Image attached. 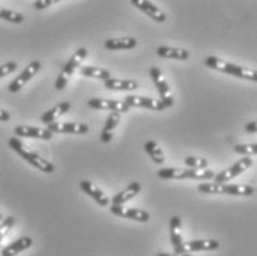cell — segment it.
Here are the masks:
<instances>
[{
	"mask_svg": "<svg viewBox=\"0 0 257 256\" xmlns=\"http://www.w3.org/2000/svg\"><path fill=\"white\" fill-rule=\"evenodd\" d=\"M87 53H89V52H87L86 48H78L77 51L73 53V56H71V58L68 59V62L64 65V68L61 70L59 76H58L56 81H55V89H56V91H62V89L67 86L68 80L73 77L76 68L83 62V59L87 56Z\"/></svg>",
	"mask_w": 257,
	"mask_h": 256,
	"instance_id": "4",
	"label": "cell"
},
{
	"mask_svg": "<svg viewBox=\"0 0 257 256\" xmlns=\"http://www.w3.org/2000/svg\"><path fill=\"white\" fill-rule=\"evenodd\" d=\"M53 3H55L53 0H37V2H34V8L36 9H45L48 6H52Z\"/></svg>",
	"mask_w": 257,
	"mask_h": 256,
	"instance_id": "30",
	"label": "cell"
},
{
	"mask_svg": "<svg viewBox=\"0 0 257 256\" xmlns=\"http://www.w3.org/2000/svg\"><path fill=\"white\" fill-rule=\"evenodd\" d=\"M87 107L93 110H109L111 113L124 114L130 111V107L124 101H115V100H101V98H92L87 101Z\"/></svg>",
	"mask_w": 257,
	"mask_h": 256,
	"instance_id": "8",
	"label": "cell"
},
{
	"mask_svg": "<svg viewBox=\"0 0 257 256\" xmlns=\"http://www.w3.org/2000/svg\"><path fill=\"white\" fill-rule=\"evenodd\" d=\"M9 120H11V113L0 108V122H9Z\"/></svg>",
	"mask_w": 257,
	"mask_h": 256,
	"instance_id": "31",
	"label": "cell"
},
{
	"mask_svg": "<svg viewBox=\"0 0 257 256\" xmlns=\"http://www.w3.org/2000/svg\"><path fill=\"white\" fill-rule=\"evenodd\" d=\"M0 20L9 21V23H14V24H21L24 21V15L20 14V12H15V11L0 8Z\"/></svg>",
	"mask_w": 257,
	"mask_h": 256,
	"instance_id": "27",
	"label": "cell"
},
{
	"mask_svg": "<svg viewBox=\"0 0 257 256\" xmlns=\"http://www.w3.org/2000/svg\"><path fill=\"white\" fill-rule=\"evenodd\" d=\"M245 130H247L248 133H256V130H257V123H256V122H250V123H247V126H245Z\"/></svg>",
	"mask_w": 257,
	"mask_h": 256,
	"instance_id": "32",
	"label": "cell"
},
{
	"mask_svg": "<svg viewBox=\"0 0 257 256\" xmlns=\"http://www.w3.org/2000/svg\"><path fill=\"white\" fill-rule=\"evenodd\" d=\"M130 3L133 6H136L138 9H141L142 12H145L150 18H153L157 23H164L166 18H167L166 14L157 5H154L153 2H148V0H132Z\"/></svg>",
	"mask_w": 257,
	"mask_h": 256,
	"instance_id": "12",
	"label": "cell"
},
{
	"mask_svg": "<svg viewBox=\"0 0 257 256\" xmlns=\"http://www.w3.org/2000/svg\"><path fill=\"white\" fill-rule=\"evenodd\" d=\"M124 103L127 104L130 108L132 107H141V108H148V110H154V111H161L166 108L161 101L147 98V97H139V95H127L124 98Z\"/></svg>",
	"mask_w": 257,
	"mask_h": 256,
	"instance_id": "13",
	"label": "cell"
},
{
	"mask_svg": "<svg viewBox=\"0 0 257 256\" xmlns=\"http://www.w3.org/2000/svg\"><path fill=\"white\" fill-rule=\"evenodd\" d=\"M105 83V88L109 91H136L139 88L135 80H121V78H109Z\"/></svg>",
	"mask_w": 257,
	"mask_h": 256,
	"instance_id": "23",
	"label": "cell"
},
{
	"mask_svg": "<svg viewBox=\"0 0 257 256\" xmlns=\"http://www.w3.org/2000/svg\"><path fill=\"white\" fill-rule=\"evenodd\" d=\"M0 240H3V238H2V237H0Z\"/></svg>",
	"mask_w": 257,
	"mask_h": 256,
	"instance_id": "35",
	"label": "cell"
},
{
	"mask_svg": "<svg viewBox=\"0 0 257 256\" xmlns=\"http://www.w3.org/2000/svg\"><path fill=\"white\" fill-rule=\"evenodd\" d=\"M214 172L206 169V170H195L189 167H163L157 172V177L161 180H197L206 181L214 178Z\"/></svg>",
	"mask_w": 257,
	"mask_h": 256,
	"instance_id": "1",
	"label": "cell"
},
{
	"mask_svg": "<svg viewBox=\"0 0 257 256\" xmlns=\"http://www.w3.org/2000/svg\"><path fill=\"white\" fill-rule=\"evenodd\" d=\"M17 136H23V138H36V139H43V141H49L52 139L53 133L51 130L43 128H37V126H28V125H20L14 129Z\"/></svg>",
	"mask_w": 257,
	"mask_h": 256,
	"instance_id": "11",
	"label": "cell"
},
{
	"mask_svg": "<svg viewBox=\"0 0 257 256\" xmlns=\"http://www.w3.org/2000/svg\"><path fill=\"white\" fill-rule=\"evenodd\" d=\"M81 74L84 77H90V78H99L103 81L111 78V73L105 68H99V67H83Z\"/></svg>",
	"mask_w": 257,
	"mask_h": 256,
	"instance_id": "25",
	"label": "cell"
},
{
	"mask_svg": "<svg viewBox=\"0 0 257 256\" xmlns=\"http://www.w3.org/2000/svg\"><path fill=\"white\" fill-rule=\"evenodd\" d=\"M141 190H142L141 182H132L126 190H123V191L117 193V194L112 197L111 205L124 206V203H127V202H130V200H133V199L141 193Z\"/></svg>",
	"mask_w": 257,
	"mask_h": 256,
	"instance_id": "15",
	"label": "cell"
},
{
	"mask_svg": "<svg viewBox=\"0 0 257 256\" xmlns=\"http://www.w3.org/2000/svg\"><path fill=\"white\" fill-rule=\"evenodd\" d=\"M120 117H121V114H118V113H111L108 116L106 123H105L102 132L99 135V138H101V141H102L103 144H108L112 139V133H114V130H115L118 122H120Z\"/></svg>",
	"mask_w": 257,
	"mask_h": 256,
	"instance_id": "21",
	"label": "cell"
},
{
	"mask_svg": "<svg viewBox=\"0 0 257 256\" xmlns=\"http://www.w3.org/2000/svg\"><path fill=\"white\" fill-rule=\"evenodd\" d=\"M80 188L87 194V196H90L96 203L99 206H102V207H106V206H109V199H108V196H105V193H103L102 190H99L95 184H92L90 181H81L80 182Z\"/></svg>",
	"mask_w": 257,
	"mask_h": 256,
	"instance_id": "16",
	"label": "cell"
},
{
	"mask_svg": "<svg viewBox=\"0 0 257 256\" xmlns=\"http://www.w3.org/2000/svg\"><path fill=\"white\" fill-rule=\"evenodd\" d=\"M40 68H42V64H40L39 61H33V62H30L26 68H24V71H23L20 76L17 77V78H14V80L9 83V86H8L9 92L17 94L18 91H21V89H23V88L27 84V81H30L33 77L36 76V74L40 71Z\"/></svg>",
	"mask_w": 257,
	"mask_h": 256,
	"instance_id": "7",
	"label": "cell"
},
{
	"mask_svg": "<svg viewBox=\"0 0 257 256\" xmlns=\"http://www.w3.org/2000/svg\"><path fill=\"white\" fill-rule=\"evenodd\" d=\"M144 150L147 151V154L150 155V158L154 161L155 164H163L166 160H164V153L163 150L158 147V144L155 141H148L144 144Z\"/></svg>",
	"mask_w": 257,
	"mask_h": 256,
	"instance_id": "24",
	"label": "cell"
},
{
	"mask_svg": "<svg viewBox=\"0 0 257 256\" xmlns=\"http://www.w3.org/2000/svg\"><path fill=\"white\" fill-rule=\"evenodd\" d=\"M0 241H2V240H0Z\"/></svg>",
	"mask_w": 257,
	"mask_h": 256,
	"instance_id": "36",
	"label": "cell"
},
{
	"mask_svg": "<svg viewBox=\"0 0 257 256\" xmlns=\"http://www.w3.org/2000/svg\"><path fill=\"white\" fill-rule=\"evenodd\" d=\"M48 130H51L52 133H76V135H83L89 132V126L83 125V123H58L53 122L51 125H48Z\"/></svg>",
	"mask_w": 257,
	"mask_h": 256,
	"instance_id": "14",
	"label": "cell"
},
{
	"mask_svg": "<svg viewBox=\"0 0 257 256\" xmlns=\"http://www.w3.org/2000/svg\"><path fill=\"white\" fill-rule=\"evenodd\" d=\"M170 240L173 244V253L178 255H188L185 244L182 241V219L179 216H173L170 219Z\"/></svg>",
	"mask_w": 257,
	"mask_h": 256,
	"instance_id": "10",
	"label": "cell"
},
{
	"mask_svg": "<svg viewBox=\"0 0 257 256\" xmlns=\"http://www.w3.org/2000/svg\"><path fill=\"white\" fill-rule=\"evenodd\" d=\"M235 153L247 154V155H254L257 153V144H238L235 145Z\"/></svg>",
	"mask_w": 257,
	"mask_h": 256,
	"instance_id": "28",
	"label": "cell"
},
{
	"mask_svg": "<svg viewBox=\"0 0 257 256\" xmlns=\"http://www.w3.org/2000/svg\"><path fill=\"white\" fill-rule=\"evenodd\" d=\"M155 53L161 58H172V59H179V61H185L189 58V52L186 49L170 48V46H158Z\"/></svg>",
	"mask_w": 257,
	"mask_h": 256,
	"instance_id": "22",
	"label": "cell"
},
{
	"mask_svg": "<svg viewBox=\"0 0 257 256\" xmlns=\"http://www.w3.org/2000/svg\"><path fill=\"white\" fill-rule=\"evenodd\" d=\"M17 68H18V64H17L15 61L5 62L3 65H0V78H2V77L9 76V74H12Z\"/></svg>",
	"mask_w": 257,
	"mask_h": 256,
	"instance_id": "29",
	"label": "cell"
},
{
	"mask_svg": "<svg viewBox=\"0 0 257 256\" xmlns=\"http://www.w3.org/2000/svg\"><path fill=\"white\" fill-rule=\"evenodd\" d=\"M157 256H192V255H178V253H160V255H157Z\"/></svg>",
	"mask_w": 257,
	"mask_h": 256,
	"instance_id": "33",
	"label": "cell"
},
{
	"mask_svg": "<svg viewBox=\"0 0 257 256\" xmlns=\"http://www.w3.org/2000/svg\"><path fill=\"white\" fill-rule=\"evenodd\" d=\"M204 64L208 68H213V70H217V71H222V73H226V74H232V76L239 77V78H244V80H248V81H257L256 70H250V68H245L242 65L232 64V62L223 61L220 58L208 56L204 61Z\"/></svg>",
	"mask_w": 257,
	"mask_h": 256,
	"instance_id": "3",
	"label": "cell"
},
{
	"mask_svg": "<svg viewBox=\"0 0 257 256\" xmlns=\"http://www.w3.org/2000/svg\"><path fill=\"white\" fill-rule=\"evenodd\" d=\"M9 147H11L15 153L20 154V155H21L26 161H28L31 166H34L36 169H39L40 172H45V174H52V172H55V166H53L52 161L43 158L40 154L28 150L26 145L21 142L20 138H11V139H9Z\"/></svg>",
	"mask_w": 257,
	"mask_h": 256,
	"instance_id": "2",
	"label": "cell"
},
{
	"mask_svg": "<svg viewBox=\"0 0 257 256\" xmlns=\"http://www.w3.org/2000/svg\"><path fill=\"white\" fill-rule=\"evenodd\" d=\"M185 249L188 253L191 252H210V250H216L220 247V241L217 240H192L188 243H183Z\"/></svg>",
	"mask_w": 257,
	"mask_h": 256,
	"instance_id": "17",
	"label": "cell"
},
{
	"mask_svg": "<svg viewBox=\"0 0 257 256\" xmlns=\"http://www.w3.org/2000/svg\"><path fill=\"white\" fill-rule=\"evenodd\" d=\"M185 164L189 167V169H195V170H206L207 166H208V161L203 157H194V155H188L185 157Z\"/></svg>",
	"mask_w": 257,
	"mask_h": 256,
	"instance_id": "26",
	"label": "cell"
},
{
	"mask_svg": "<svg viewBox=\"0 0 257 256\" xmlns=\"http://www.w3.org/2000/svg\"><path fill=\"white\" fill-rule=\"evenodd\" d=\"M31 246H33V238L31 237H21V238L15 240L14 243H11L9 246H6L2 250L0 256H17L18 253L30 249Z\"/></svg>",
	"mask_w": 257,
	"mask_h": 256,
	"instance_id": "18",
	"label": "cell"
},
{
	"mask_svg": "<svg viewBox=\"0 0 257 256\" xmlns=\"http://www.w3.org/2000/svg\"><path fill=\"white\" fill-rule=\"evenodd\" d=\"M111 212L120 218H126V219H132L136 222H148L150 221V213L147 210L142 209H135V207H124V206H114L111 205Z\"/></svg>",
	"mask_w": 257,
	"mask_h": 256,
	"instance_id": "9",
	"label": "cell"
},
{
	"mask_svg": "<svg viewBox=\"0 0 257 256\" xmlns=\"http://www.w3.org/2000/svg\"><path fill=\"white\" fill-rule=\"evenodd\" d=\"M150 74H151V77H153L155 86H157V89H158L160 101L163 103V105H164L166 108L172 107V105L175 104L173 95H172V89H170L169 83L166 81V78L163 77L161 70H160V68H157V67H153V68L150 70Z\"/></svg>",
	"mask_w": 257,
	"mask_h": 256,
	"instance_id": "6",
	"label": "cell"
},
{
	"mask_svg": "<svg viewBox=\"0 0 257 256\" xmlns=\"http://www.w3.org/2000/svg\"><path fill=\"white\" fill-rule=\"evenodd\" d=\"M3 219H5V218H3V215H2V213H0V222H2V221H3Z\"/></svg>",
	"mask_w": 257,
	"mask_h": 256,
	"instance_id": "34",
	"label": "cell"
},
{
	"mask_svg": "<svg viewBox=\"0 0 257 256\" xmlns=\"http://www.w3.org/2000/svg\"><path fill=\"white\" fill-rule=\"evenodd\" d=\"M253 164V158L251 157H242L241 160H238L235 164H232L229 169H225L223 172H219L217 175H214L213 182L214 184H225L229 182L233 178L239 177L242 172H245L250 166Z\"/></svg>",
	"mask_w": 257,
	"mask_h": 256,
	"instance_id": "5",
	"label": "cell"
},
{
	"mask_svg": "<svg viewBox=\"0 0 257 256\" xmlns=\"http://www.w3.org/2000/svg\"><path fill=\"white\" fill-rule=\"evenodd\" d=\"M70 108H71V104L64 101V103L55 105L51 110H48L46 113H43L42 117H40V120H42V123H45V125H51V123H53L56 119H59L61 116H64L65 113H68Z\"/></svg>",
	"mask_w": 257,
	"mask_h": 256,
	"instance_id": "20",
	"label": "cell"
},
{
	"mask_svg": "<svg viewBox=\"0 0 257 256\" xmlns=\"http://www.w3.org/2000/svg\"><path fill=\"white\" fill-rule=\"evenodd\" d=\"M138 40L135 37H118V39H108L105 42V48L108 51H128L136 48Z\"/></svg>",
	"mask_w": 257,
	"mask_h": 256,
	"instance_id": "19",
	"label": "cell"
}]
</instances>
